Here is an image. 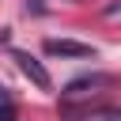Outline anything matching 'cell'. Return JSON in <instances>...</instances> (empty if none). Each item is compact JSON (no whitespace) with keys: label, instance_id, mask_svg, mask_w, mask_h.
<instances>
[{"label":"cell","instance_id":"4","mask_svg":"<svg viewBox=\"0 0 121 121\" xmlns=\"http://www.w3.org/2000/svg\"><path fill=\"white\" fill-rule=\"evenodd\" d=\"M0 121H15V102H11L8 87H0Z\"/></svg>","mask_w":121,"mask_h":121},{"label":"cell","instance_id":"5","mask_svg":"<svg viewBox=\"0 0 121 121\" xmlns=\"http://www.w3.org/2000/svg\"><path fill=\"white\" fill-rule=\"evenodd\" d=\"M95 121H121V113H117V110H98Z\"/></svg>","mask_w":121,"mask_h":121},{"label":"cell","instance_id":"3","mask_svg":"<svg viewBox=\"0 0 121 121\" xmlns=\"http://www.w3.org/2000/svg\"><path fill=\"white\" fill-rule=\"evenodd\" d=\"M45 53L49 57H95V45H83V42H72V38H49Z\"/></svg>","mask_w":121,"mask_h":121},{"label":"cell","instance_id":"6","mask_svg":"<svg viewBox=\"0 0 121 121\" xmlns=\"http://www.w3.org/2000/svg\"><path fill=\"white\" fill-rule=\"evenodd\" d=\"M106 15H121V0H113V4H106Z\"/></svg>","mask_w":121,"mask_h":121},{"label":"cell","instance_id":"2","mask_svg":"<svg viewBox=\"0 0 121 121\" xmlns=\"http://www.w3.org/2000/svg\"><path fill=\"white\" fill-rule=\"evenodd\" d=\"M11 60L19 64V72H23L38 91H49V87H53V79H49V72H45V64H42L38 57H30V53H23V49H11Z\"/></svg>","mask_w":121,"mask_h":121},{"label":"cell","instance_id":"1","mask_svg":"<svg viewBox=\"0 0 121 121\" xmlns=\"http://www.w3.org/2000/svg\"><path fill=\"white\" fill-rule=\"evenodd\" d=\"M121 83V76H110V72H95V76H76L60 95L68 98V102H76V98H87V95H102V87H117Z\"/></svg>","mask_w":121,"mask_h":121}]
</instances>
